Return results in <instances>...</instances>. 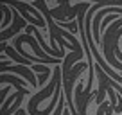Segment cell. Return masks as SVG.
Here are the masks:
<instances>
[{
	"instance_id": "cell-3",
	"label": "cell",
	"mask_w": 122,
	"mask_h": 115,
	"mask_svg": "<svg viewBox=\"0 0 122 115\" xmlns=\"http://www.w3.org/2000/svg\"><path fill=\"white\" fill-rule=\"evenodd\" d=\"M7 92H9V86H5L4 90H0V103H2V104L5 103V101H4V97L7 95Z\"/></svg>"
},
{
	"instance_id": "cell-4",
	"label": "cell",
	"mask_w": 122,
	"mask_h": 115,
	"mask_svg": "<svg viewBox=\"0 0 122 115\" xmlns=\"http://www.w3.org/2000/svg\"><path fill=\"white\" fill-rule=\"evenodd\" d=\"M63 115H72V113H70V110H68V108H66V110L63 111Z\"/></svg>"
},
{
	"instance_id": "cell-5",
	"label": "cell",
	"mask_w": 122,
	"mask_h": 115,
	"mask_svg": "<svg viewBox=\"0 0 122 115\" xmlns=\"http://www.w3.org/2000/svg\"><path fill=\"white\" fill-rule=\"evenodd\" d=\"M90 2H92V4H95V2H97V0H90Z\"/></svg>"
},
{
	"instance_id": "cell-1",
	"label": "cell",
	"mask_w": 122,
	"mask_h": 115,
	"mask_svg": "<svg viewBox=\"0 0 122 115\" xmlns=\"http://www.w3.org/2000/svg\"><path fill=\"white\" fill-rule=\"evenodd\" d=\"M27 25H29V23L22 18V15H18V9L13 7V25L7 27L5 31H0V43L11 40L13 36H18V32L22 31V29H25Z\"/></svg>"
},
{
	"instance_id": "cell-2",
	"label": "cell",
	"mask_w": 122,
	"mask_h": 115,
	"mask_svg": "<svg viewBox=\"0 0 122 115\" xmlns=\"http://www.w3.org/2000/svg\"><path fill=\"white\" fill-rule=\"evenodd\" d=\"M65 103H66L65 95H61L59 97V103H57V106H56V111H54L52 115H63V111H65Z\"/></svg>"
}]
</instances>
